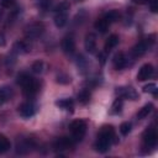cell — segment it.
I'll use <instances>...</instances> for the list:
<instances>
[{
	"label": "cell",
	"mask_w": 158,
	"mask_h": 158,
	"mask_svg": "<svg viewBox=\"0 0 158 158\" xmlns=\"http://www.w3.org/2000/svg\"><path fill=\"white\" fill-rule=\"evenodd\" d=\"M14 4H15V0H0V5L2 7H5V9L11 7Z\"/></svg>",
	"instance_id": "cell-31"
},
{
	"label": "cell",
	"mask_w": 158,
	"mask_h": 158,
	"mask_svg": "<svg viewBox=\"0 0 158 158\" xmlns=\"http://www.w3.org/2000/svg\"><path fill=\"white\" fill-rule=\"evenodd\" d=\"M84 46L86 52L89 53H95L96 52V36L94 33H88L85 36V41H84Z\"/></svg>",
	"instance_id": "cell-15"
},
{
	"label": "cell",
	"mask_w": 158,
	"mask_h": 158,
	"mask_svg": "<svg viewBox=\"0 0 158 158\" xmlns=\"http://www.w3.org/2000/svg\"><path fill=\"white\" fill-rule=\"evenodd\" d=\"M33 147H35V142L31 138H22L20 141H17L16 152L17 153H21V154H25V153L31 152Z\"/></svg>",
	"instance_id": "cell-11"
},
{
	"label": "cell",
	"mask_w": 158,
	"mask_h": 158,
	"mask_svg": "<svg viewBox=\"0 0 158 158\" xmlns=\"http://www.w3.org/2000/svg\"><path fill=\"white\" fill-rule=\"evenodd\" d=\"M69 7H70L69 1H62V2H59V4L56 6L53 21H54V25H56L57 27H63V26L67 23Z\"/></svg>",
	"instance_id": "cell-3"
},
{
	"label": "cell",
	"mask_w": 158,
	"mask_h": 158,
	"mask_svg": "<svg viewBox=\"0 0 158 158\" xmlns=\"http://www.w3.org/2000/svg\"><path fill=\"white\" fill-rule=\"evenodd\" d=\"M56 105H57L59 109L68 110V111H73V109H74V101H73V99H70V98L59 99V100L56 101Z\"/></svg>",
	"instance_id": "cell-18"
},
{
	"label": "cell",
	"mask_w": 158,
	"mask_h": 158,
	"mask_svg": "<svg viewBox=\"0 0 158 158\" xmlns=\"http://www.w3.org/2000/svg\"><path fill=\"white\" fill-rule=\"evenodd\" d=\"M133 2H136V4H139V5H143V4H147L149 0H132Z\"/></svg>",
	"instance_id": "cell-34"
},
{
	"label": "cell",
	"mask_w": 158,
	"mask_h": 158,
	"mask_svg": "<svg viewBox=\"0 0 158 158\" xmlns=\"http://www.w3.org/2000/svg\"><path fill=\"white\" fill-rule=\"evenodd\" d=\"M69 128H70L72 138L74 139V142L81 141L86 133V123L84 120H74L69 125Z\"/></svg>",
	"instance_id": "cell-4"
},
{
	"label": "cell",
	"mask_w": 158,
	"mask_h": 158,
	"mask_svg": "<svg viewBox=\"0 0 158 158\" xmlns=\"http://www.w3.org/2000/svg\"><path fill=\"white\" fill-rule=\"evenodd\" d=\"M104 17H105L110 23H112V22H115V21H117V20L120 19V12L116 11V10H111V11L106 12V14L104 15Z\"/></svg>",
	"instance_id": "cell-23"
},
{
	"label": "cell",
	"mask_w": 158,
	"mask_h": 158,
	"mask_svg": "<svg viewBox=\"0 0 158 158\" xmlns=\"http://www.w3.org/2000/svg\"><path fill=\"white\" fill-rule=\"evenodd\" d=\"M17 84L22 88V91L27 98L35 96L40 89L38 81L27 73H21L17 75Z\"/></svg>",
	"instance_id": "cell-2"
},
{
	"label": "cell",
	"mask_w": 158,
	"mask_h": 158,
	"mask_svg": "<svg viewBox=\"0 0 158 158\" xmlns=\"http://www.w3.org/2000/svg\"><path fill=\"white\" fill-rule=\"evenodd\" d=\"M10 99V91L7 89H0V106Z\"/></svg>",
	"instance_id": "cell-25"
},
{
	"label": "cell",
	"mask_w": 158,
	"mask_h": 158,
	"mask_svg": "<svg viewBox=\"0 0 158 158\" xmlns=\"http://www.w3.org/2000/svg\"><path fill=\"white\" fill-rule=\"evenodd\" d=\"M122 105H123V101H122V98H117L115 101H114V104H112V110H111V112L112 114H120L121 112V110H122Z\"/></svg>",
	"instance_id": "cell-24"
},
{
	"label": "cell",
	"mask_w": 158,
	"mask_h": 158,
	"mask_svg": "<svg viewBox=\"0 0 158 158\" xmlns=\"http://www.w3.org/2000/svg\"><path fill=\"white\" fill-rule=\"evenodd\" d=\"M17 111H19L21 117L30 118L36 114V106L32 102H22L21 105H19Z\"/></svg>",
	"instance_id": "cell-10"
},
{
	"label": "cell",
	"mask_w": 158,
	"mask_h": 158,
	"mask_svg": "<svg viewBox=\"0 0 158 158\" xmlns=\"http://www.w3.org/2000/svg\"><path fill=\"white\" fill-rule=\"evenodd\" d=\"M118 41H120V38H118V36H117V35H110V36H109V38H107V40H106V42H105L104 52H105V53H109L112 48H115V47L118 44Z\"/></svg>",
	"instance_id": "cell-17"
},
{
	"label": "cell",
	"mask_w": 158,
	"mask_h": 158,
	"mask_svg": "<svg viewBox=\"0 0 158 158\" xmlns=\"http://www.w3.org/2000/svg\"><path fill=\"white\" fill-rule=\"evenodd\" d=\"M44 32V25L42 22H32L25 27V36L28 40H36Z\"/></svg>",
	"instance_id": "cell-5"
},
{
	"label": "cell",
	"mask_w": 158,
	"mask_h": 158,
	"mask_svg": "<svg viewBox=\"0 0 158 158\" xmlns=\"http://www.w3.org/2000/svg\"><path fill=\"white\" fill-rule=\"evenodd\" d=\"M116 94L122 99H128V100L138 99V93L132 86H120L116 89Z\"/></svg>",
	"instance_id": "cell-9"
},
{
	"label": "cell",
	"mask_w": 158,
	"mask_h": 158,
	"mask_svg": "<svg viewBox=\"0 0 158 158\" xmlns=\"http://www.w3.org/2000/svg\"><path fill=\"white\" fill-rule=\"evenodd\" d=\"M153 38H154L153 36H149V37H147V38H144V40H142V41H139V42L132 48V56L136 57V58L143 56V54L152 47V44L154 43V40H153Z\"/></svg>",
	"instance_id": "cell-6"
},
{
	"label": "cell",
	"mask_w": 158,
	"mask_h": 158,
	"mask_svg": "<svg viewBox=\"0 0 158 158\" xmlns=\"http://www.w3.org/2000/svg\"><path fill=\"white\" fill-rule=\"evenodd\" d=\"M157 131L154 127H148L143 133V144L146 148H154L157 146Z\"/></svg>",
	"instance_id": "cell-7"
},
{
	"label": "cell",
	"mask_w": 158,
	"mask_h": 158,
	"mask_svg": "<svg viewBox=\"0 0 158 158\" xmlns=\"http://www.w3.org/2000/svg\"><path fill=\"white\" fill-rule=\"evenodd\" d=\"M111 23L102 16V17H100V19H98L96 21H95V23H94V27H95V30L98 31V32H100V33H105L107 30H109V26H110Z\"/></svg>",
	"instance_id": "cell-16"
},
{
	"label": "cell",
	"mask_w": 158,
	"mask_h": 158,
	"mask_svg": "<svg viewBox=\"0 0 158 158\" xmlns=\"http://www.w3.org/2000/svg\"><path fill=\"white\" fill-rule=\"evenodd\" d=\"M10 149V141L7 139L6 136L0 135V154L7 152Z\"/></svg>",
	"instance_id": "cell-22"
},
{
	"label": "cell",
	"mask_w": 158,
	"mask_h": 158,
	"mask_svg": "<svg viewBox=\"0 0 158 158\" xmlns=\"http://www.w3.org/2000/svg\"><path fill=\"white\" fill-rule=\"evenodd\" d=\"M143 91L144 93H148V94L156 95L157 94V85L154 83H149V84H147V85L143 86Z\"/></svg>",
	"instance_id": "cell-28"
},
{
	"label": "cell",
	"mask_w": 158,
	"mask_h": 158,
	"mask_svg": "<svg viewBox=\"0 0 158 158\" xmlns=\"http://www.w3.org/2000/svg\"><path fill=\"white\" fill-rule=\"evenodd\" d=\"M90 100V91L88 89H81L79 93H78V101L83 105L88 104Z\"/></svg>",
	"instance_id": "cell-21"
},
{
	"label": "cell",
	"mask_w": 158,
	"mask_h": 158,
	"mask_svg": "<svg viewBox=\"0 0 158 158\" xmlns=\"http://www.w3.org/2000/svg\"><path fill=\"white\" fill-rule=\"evenodd\" d=\"M6 44V36L4 33V31L0 30V47H4Z\"/></svg>",
	"instance_id": "cell-32"
},
{
	"label": "cell",
	"mask_w": 158,
	"mask_h": 158,
	"mask_svg": "<svg viewBox=\"0 0 158 158\" xmlns=\"http://www.w3.org/2000/svg\"><path fill=\"white\" fill-rule=\"evenodd\" d=\"M57 83H59V84H68V83H70V77L67 75L65 73H59L57 75Z\"/></svg>",
	"instance_id": "cell-27"
},
{
	"label": "cell",
	"mask_w": 158,
	"mask_h": 158,
	"mask_svg": "<svg viewBox=\"0 0 158 158\" xmlns=\"http://www.w3.org/2000/svg\"><path fill=\"white\" fill-rule=\"evenodd\" d=\"M152 110H153V104H146L142 109H139V111L137 112V118L138 120H142V118H146L151 112H152Z\"/></svg>",
	"instance_id": "cell-20"
},
{
	"label": "cell",
	"mask_w": 158,
	"mask_h": 158,
	"mask_svg": "<svg viewBox=\"0 0 158 158\" xmlns=\"http://www.w3.org/2000/svg\"><path fill=\"white\" fill-rule=\"evenodd\" d=\"M75 144L74 139L72 137H67V136H63V137H59L54 143H53V148L56 151H67V149H70L73 148Z\"/></svg>",
	"instance_id": "cell-8"
},
{
	"label": "cell",
	"mask_w": 158,
	"mask_h": 158,
	"mask_svg": "<svg viewBox=\"0 0 158 158\" xmlns=\"http://www.w3.org/2000/svg\"><path fill=\"white\" fill-rule=\"evenodd\" d=\"M153 73H154V68H153L152 64H149V63L143 64V65L139 68L138 73H137V80H138V81L148 80V79L153 75Z\"/></svg>",
	"instance_id": "cell-12"
},
{
	"label": "cell",
	"mask_w": 158,
	"mask_h": 158,
	"mask_svg": "<svg viewBox=\"0 0 158 158\" xmlns=\"http://www.w3.org/2000/svg\"><path fill=\"white\" fill-rule=\"evenodd\" d=\"M31 51V44L27 41H19L14 44V52L16 53H28Z\"/></svg>",
	"instance_id": "cell-19"
},
{
	"label": "cell",
	"mask_w": 158,
	"mask_h": 158,
	"mask_svg": "<svg viewBox=\"0 0 158 158\" xmlns=\"http://www.w3.org/2000/svg\"><path fill=\"white\" fill-rule=\"evenodd\" d=\"M112 142H117V139H115L114 127L111 125L102 126L99 135H98V139L95 142V149L100 153H105V152L109 151Z\"/></svg>",
	"instance_id": "cell-1"
},
{
	"label": "cell",
	"mask_w": 158,
	"mask_h": 158,
	"mask_svg": "<svg viewBox=\"0 0 158 158\" xmlns=\"http://www.w3.org/2000/svg\"><path fill=\"white\" fill-rule=\"evenodd\" d=\"M52 6V0H38V7L43 11L49 10Z\"/></svg>",
	"instance_id": "cell-29"
},
{
	"label": "cell",
	"mask_w": 158,
	"mask_h": 158,
	"mask_svg": "<svg viewBox=\"0 0 158 158\" xmlns=\"http://www.w3.org/2000/svg\"><path fill=\"white\" fill-rule=\"evenodd\" d=\"M149 7L152 10V12H157V0H149Z\"/></svg>",
	"instance_id": "cell-33"
},
{
	"label": "cell",
	"mask_w": 158,
	"mask_h": 158,
	"mask_svg": "<svg viewBox=\"0 0 158 158\" xmlns=\"http://www.w3.org/2000/svg\"><path fill=\"white\" fill-rule=\"evenodd\" d=\"M112 64L116 70H121L127 65V57L123 52H117L112 58Z\"/></svg>",
	"instance_id": "cell-14"
},
{
	"label": "cell",
	"mask_w": 158,
	"mask_h": 158,
	"mask_svg": "<svg viewBox=\"0 0 158 158\" xmlns=\"http://www.w3.org/2000/svg\"><path fill=\"white\" fill-rule=\"evenodd\" d=\"M130 131H131V123H130V122H122V123L120 125V132H121L123 136L128 135Z\"/></svg>",
	"instance_id": "cell-30"
},
{
	"label": "cell",
	"mask_w": 158,
	"mask_h": 158,
	"mask_svg": "<svg viewBox=\"0 0 158 158\" xmlns=\"http://www.w3.org/2000/svg\"><path fill=\"white\" fill-rule=\"evenodd\" d=\"M99 57H100V62H101V64H104V63H105V54L99 53Z\"/></svg>",
	"instance_id": "cell-35"
},
{
	"label": "cell",
	"mask_w": 158,
	"mask_h": 158,
	"mask_svg": "<svg viewBox=\"0 0 158 158\" xmlns=\"http://www.w3.org/2000/svg\"><path fill=\"white\" fill-rule=\"evenodd\" d=\"M62 49L64 53L67 54H72L74 53V49H75V41H74V37L73 35H67L63 41H62Z\"/></svg>",
	"instance_id": "cell-13"
},
{
	"label": "cell",
	"mask_w": 158,
	"mask_h": 158,
	"mask_svg": "<svg viewBox=\"0 0 158 158\" xmlns=\"http://www.w3.org/2000/svg\"><path fill=\"white\" fill-rule=\"evenodd\" d=\"M43 68H44V64H43V62H41V60H37V62H35V63L32 64V72H33V73L40 74V73L43 72Z\"/></svg>",
	"instance_id": "cell-26"
}]
</instances>
